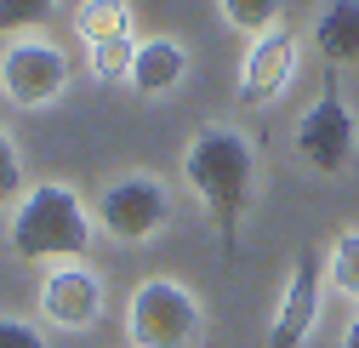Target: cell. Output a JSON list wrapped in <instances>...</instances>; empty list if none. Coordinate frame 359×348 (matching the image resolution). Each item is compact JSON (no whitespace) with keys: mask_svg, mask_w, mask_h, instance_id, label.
<instances>
[{"mask_svg":"<svg viewBox=\"0 0 359 348\" xmlns=\"http://www.w3.org/2000/svg\"><path fill=\"white\" fill-rule=\"evenodd\" d=\"M74 34L86 40V52L109 46V40H131V0H80Z\"/></svg>","mask_w":359,"mask_h":348,"instance_id":"7c38bea8","label":"cell"},{"mask_svg":"<svg viewBox=\"0 0 359 348\" xmlns=\"http://www.w3.org/2000/svg\"><path fill=\"white\" fill-rule=\"evenodd\" d=\"M131 58H137V34L131 40H109V46H92L86 52V69H92L97 86H126L131 80Z\"/></svg>","mask_w":359,"mask_h":348,"instance_id":"9a60e30c","label":"cell"},{"mask_svg":"<svg viewBox=\"0 0 359 348\" xmlns=\"http://www.w3.org/2000/svg\"><path fill=\"white\" fill-rule=\"evenodd\" d=\"M313 46L331 69H359V0H331L313 23Z\"/></svg>","mask_w":359,"mask_h":348,"instance_id":"8fae6325","label":"cell"},{"mask_svg":"<svg viewBox=\"0 0 359 348\" xmlns=\"http://www.w3.org/2000/svg\"><path fill=\"white\" fill-rule=\"evenodd\" d=\"M69 52L40 29V34H12L0 52V98L18 109H52L69 92Z\"/></svg>","mask_w":359,"mask_h":348,"instance_id":"277c9868","label":"cell"},{"mask_svg":"<svg viewBox=\"0 0 359 348\" xmlns=\"http://www.w3.org/2000/svg\"><path fill=\"white\" fill-rule=\"evenodd\" d=\"M297 154H302L308 171H320V178H342V171L353 166V154H359V120H353V109H348L337 80H325L320 103L297 120Z\"/></svg>","mask_w":359,"mask_h":348,"instance_id":"8992f818","label":"cell"},{"mask_svg":"<svg viewBox=\"0 0 359 348\" xmlns=\"http://www.w3.org/2000/svg\"><path fill=\"white\" fill-rule=\"evenodd\" d=\"M0 348H46V337L18 314H0Z\"/></svg>","mask_w":359,"mask_h":348,"instance_id":"ac0fdd59","label":"cell"},{"mask_svg":"<svg viewBox=\"0 0 359 348\" xmlns=\"http://www.w3.org/2000/svg\"><path fill=\"white\" fill-rule=\"evenodd\" d=\"M200 331H205L200 297L183 280L154 274L126 302V337H131V348H194Z\"/></svg>","mask_w":359,"mask_h":348,"instance_id":"3957f363","label":"cell"},{"mask_svg":"<svg viewBox=\"0 0 359 348\" xmlns=\"http://www.w3.org/2000/svg\"><path fill=\"white\" fill-rule=\"evenodd\" d=\"M103 274L86 263V257H74V263H57L46 280H40V314H46L57 331H92L103 320Z\"/></svg>","mask_w":359,"mask_h":348,"instance_id":"52a82bcc","label":"cell"},{"mask_svg":"<svg viewBox=\"0 0 359 348\" xmlns=\"http://www.w3.org/2000/svg\"><path fill=\"white\" fill-rule=\"evenodd\" d=\"M320 286H325V269L297 257L291 274H285V291L274 302V320H268V348H302L313 337V320H320Z\"/></svg>","mask_w":359,"mask_h":348,"instance_id":"9c48e42d","label":"cell"},{"mask_svg":"<svg viewBox=\"0 0 359 348\" xmlns=\"http://www.w3.org/2000/svg\"><path fill=\"white\" fill-rule=\"evenodd\" d=\"M97 223L120 246H143L171 223V189L154 171H120V178L97 194Z\"/></svg>","mask_w":359,"mask_h":348,"instance_id":"5b68a950","label":"cell"},{"mask_svg":"<svg viewBox=\"0 0 359 348\" xmlns=\"http://www.w3.org/2000/svg\"><path fill=\"white\" fill-rule=\"evenodd\" d=\"M217 12H222V23L229 29H240V34H268V29H280V12H285V0H217Z\"/></svg>","mask_w":359,"mask_h":348,"instance_id":"5bb4252c","label":"cell"},{"mask_svg":"<svg viewBox=\"0 0 359 348\" xmlns=\"http://www.w3.org/2000/svg\"><path fill=\"white\" fill-rule=\"evenodd\" d=\"M52 12L57 0H0V34H40Z\"/></svg>","mask_w":359,"mask_h":348,"instance_id":"2e32d148","label":"cell"},{"mask_svg":"<svg viewBox=\"0 0 359 348\" xmlns=\"http://www.w3.org/2000/svg\"><path fill=\"white\" fill-rule=\"evenodd\" d=\"M189 80V46L177 34H149L137 40V58H131V92H143V98H165L177 92V86Z\"/></svg>","mask_w":359,"mask_h":348,"instance_id":"30bf717a","label":"cell"},{"mask_svg":"<svg viewBox=\"0 0 359 348\" xmlns=\"http://www.w3.org/2000/svg\"><path fill=\"white\" fill-rule=\"evenodd\" d=\"M92 211H86L80 189L63 178L46 183H29L23 200L12 206V223H6V246L23 257V263H74L92 246Z\"/></svg>","mask_w":359,"mask_h":348,"instance_id":"7a4b0ae2","label":"cell"},{"mask_svg":"<svg viewBox=\"0 0 359 348\" xmlns=\"http://www.w3.org/2000/svg\"><path fill=\"white\" fill-rule=\"evenodd\" d=\"M183 183L205 206L222 251L240 257V229L257 206V143L229 120H211L183 149Z\"/></svg>","mask_w":359,"mask_h":348,"instance_id":"6da1fadb","label":"cell"},{"mask_svg":"<svg viewBox=\"0 0 359 348\" xmlns=\"http://www.w3.org/2000/svg\"><path fill=\"white\" fill-rule=\"evenodd\" d=\"M325 286L348 302H359V229H342L325 251Z\"/></svg>","mask_w":359,"mask_h":348,"instance_id":"4fadbf2b","label":"cell"},{"mask_svg":"<svg viewBox=\"0 0 359 348\" xmlns=\"http://www.w3.org/2000/svg\"><path fill=\"white\" fill-rule=\"evenodd\" d=\"M23 200V160L6 138V126H0V206H18Z\"/></svg>","mask_w":359,"mask_h":348,"instance_id":"e0dca14e","label":"cell"},{"mask_svg":"<svg viewBox=\"0 0 359 348\" xmlns=\"http://www.w3.org/2000/svg\"><path fill=\"white\" fill-rule=\"evenodd\" d=\"M342 348H359V314L348 320V331H342Z\"/></svg>","mask_w":359,"mask_h":348,"instance_id":"d6986e66","label":"cell"},{"mask_svg":"<svg viewBox=\"0 0 359 348\" xmlns=\"http://www.w3.org/2000/svg\"><path fill=\"white\" fill-rule=\"evenodd\" d=\"M297 74V34L291 29H268L257 34L245 58H240V103L245 109H262V103H280L285 86Z\"/></svg>","mask_w":359,"mask_h":348,"instance_id":"ba28073f","label":"cell"}]
</instances>
